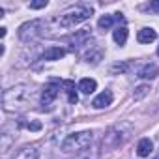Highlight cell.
Instances as JSON below:
<instances>
[{
    "mask_svg": "<svg viewBox=\"0 0 159 159\" xmlns=\"http://www.w3.org/2000/svg\"><path fill=\"white\" fill-rule=\"evenodd\" d=\"M92 38V34H90V30L88 28H84V30H79V32H75V36H71L69 38V41L73 43L71 47L75 49V47H81V45H86V41Z\"/></svg>",
    "mask_w": 159,
    "mask_h": 159,
    "instance_id": "cell-8",
    "label": "cell"
},
{
    "mask_svg": "<svg viewBox=\"0 0 159 159\" xmlns=\"http://www.w3.org/2000/svg\"><path fill=\"white\" fill-rule=\"evenodd\" d=\"M112 38H114V41H116L118 45H124V43L127 41V28H125V26H118V28H114Z\"/></svg>",
    "mask_w": 159,
    "mask_h": 159,
    "instance_id": "cell-16",
    "label": "cell"
},
{
    "mask_svg": "<svg viewBox=\"0 0 159 159\" xmlns=\"http://www.w3.org/2000/svg\"><path fill=\"white\" fill-rule=\"evenodd\" d=\"M62 88H64V92L67 94V101H69L71 105H75V103L79 101V96H77V90H75V83H73V81H64V83H62Z\"/></svg>",
    "mask_w": 159,
    "mask_h": 159,
    "instance_id": "cell-10",
    "label": "cell"
},
{
    "mask_svg": "<svg viewBox=\"0 0 159 159\" xmlns=\"http://www.w3.org/2000/svg\"><path fill=\"white\" fill-rule=\"evenodd\" d=\"M96 88H98V83L94 81V79H83V81L79 83V90H81L83 94H92Z\"/></svg>",
    "mask_w": 159,
    "mask_h": 159,
    "instance_id": "cell-15",
    "label": "cell"
},
{
    "mask_svg": "<svg viewBox=\"0 0 159 159\" xmlns=\"http://www.w3.org/2000/svg\"><path fill=\"white\" fill-rule=\"evenodd\" d=\"M98 25H99V28H101V30H109V28L114 25V15H103V17L99 19V23H98Z\"/></svg>",
    "mask_w": 159,
    "mask_h": 159,
    "instance_id": "cell-18",
    "label": "cell"
},
{
    "mask_svg": "<svg viewBox=\"0 0 159 159\" xmlns=\"http://www.w3.org/2000/svg\"><path fill=\"white\" fill-rule=\"evenodd\" d=\"M125 127H127V124H116L114 127H111L107 131L105 139H103V144L107 148H118L120 144H124L125 139L129 137V131L127 133H122V129H125Z\"/></svg>",
    "mask_w": 159,
    "mask_h": 159,
    "instance_id": "cell-5",
    "label": "cell"
},
{
    "mask_svg": "<svg viewBox=\"0 0 159 159\" xmlns=\"http://www.w3.org/2000/svg\"><path fill=\"white\" fill-rule=\"evenodd\" d=\"M157 73H159V69H157L155 64H146V66L139 71V77H140V79H155Z\"/></svg>",
    "mask_w": 159,
    "mask_h": 159,
    "instance_id": "cell-13",
    "label": "cell"
},
{
    "mask_svg": "<svg viewBox=\"0 0 159 159\" xmlns=\"http://www.w3.org/2000/svg\"><path fill=\"white\" fill-rule=\"evenodd\" d=\"M125 69H127V64H116V66L111 67L112 73H116V71H125Z\"/></svg>",
    "mask_w": 159,
    "mask_h": 159,
    "instance_id": "cell-20",
    "label": "cell"
},
{
    "mask_svg": "<svg viewBox=\"0 0 159 159\" xmlns=\"http://www.w3.org/2000/svg\"><path fill=\"white\" fill-rule=\"evenodd\" d=\"M92 139L94 135L90 131H81V133H73V135H67L64 140H62V152L66 153H79V152H84L90 144H92Z\"/></svg>",
    "mask_w": 159,
    "mask_h": 159,
    "instance_id": "cell-3",
    "label": "cell"
},
{
    "mask_svg": "<svg viewBox=\"0 0 159 159\" xmlns=\"http://www.w3.org/2000/svg\"><path fill=\"white\" fill-rule=\"evenodd\" d=\"M112 99H114L112 92H111V90H105V92H101V94L92 101V107H94V109H105V107H109V105L112 103Z\"/></svg>",
    "mask_w": 159,
    "mask_h": 159,
    "instance_id": "cell-7",
    "label": "cell"
},
{
    "mask_svg": "<svg viewBox=\"0 0 159 159\" xmlns=\"http://www.w3.org/2000/svg\"><path fill=\"white\" fill-rule=\"evenodd\" d=\"M47 26H49V23H45V21H41V19L28 21V23H25V25L19 26V38H21L23 41H26V43H28V41H34V39H38L39 36L45 34Z\"/></svg>",
    "mask_w": 159,
    "mask_h": 159,
    "instance_id": "cell-4",
    "label": "cell"
},
{
    "mask_svg": "<svg viewBox=\"0 0 159 159\" xmlns=\"http://www.w3.org/2000/svg\"><path fill=\"white\" fill-rule=\"evenodd\" d=\"M64 56H66V51H64L62 47H49V49H45L43 54H41L43 60H60V58H64Z\"/></svg>",
    "mask_w": 159,
    "mask_h": 159,
    "instance_id": "cell-9",
    "label": "cell"
},
{
    "mask_svg": "<svg viewBox=\"0 0 159 159\" xmlns=\"http://www.w3.org/2000/svg\"><path fill=\"white\" fill-rule=\"evenodd\" d=\"M148 94H150V84H140V86L135 88V92H133V99H135V101H140V99H144Z\"/></svg>",
    "mask_w": 159,
    "mask_h": 159,
    "instance_id": "cell-17",
    "label": "cell"
},
{
    "mask_svg": "<svg viewBox=\"0 0 159 159\" xmlns=\"http://www.w3.org/2000/svg\"><path fill=\"white\" fill-rule=\"evenodd\" d=\"M155 38H157V34L153 28H140L137 34L139 43H152V41H155Z\"/></svg>",
    "mask_w": 159,
    "mask_h": 159,
    "instance_id": "cell-11",
    "label": "cell"
},
{
    "mask_svg": "<svg viewBox=\"0 0 159 159\" xmlns=\"http://www.w3.org/2000/svg\"><path fill=\"white\" fill-rule=\"evenodd\" d=\"M28 129H32V131H39V129H41V124H39V122H30V124H28Z\"/></svg>",
    "mask_w": 159,
    "mask_h": 159,
    "instance_id": "cell-21",
    "label": "cell"
},
{
    "mask_svg": "<svg viewBox=\"0 0 159 159\" xmlns=\"http://www.w3.org/2000/svg\"><path fill=\"white\" fill-rule=\"evenodd\" d=\"M15 159H38L36 146H25L23 150H19V153L15 155Z\"/></svg>",
    "mask_w": 159,
    "mask_h": 159,
    "instance_id": "cell-14",
    "label": "cell"
},
{
    "mask_svg": "<svg viewBox=\"0 0 159 159\" xmlns=\"http://www.w3.org/2000/svg\"><path fill=\"white\" fill-rule=\"evenodd\" d=\"M157 54H159V47H157Z\"/></svg>",
    "mask_w": 159,
    "mask_h": 159,
    "instance_id": "cell-22",
    "label": "cell"
},
{
    "mask_svg": "<svg viewBox=\"0 0 159 159\" xmlns=\"http://www.w3.org/2000/svg\"><path fill=\"white\" fill-rule=\"evenodd\" d=\"M32 99V88L26 84H17L2 94V107L6 112H21L28 107Z\"/></svg>",
    "mask_w": 159,
    "mask_h": 159,
    "instance_id": "cell-1",
    "label": "cell"
},
{
    "mask_svg": "<svg viewBox=\"0 0 159 159\" xmlns=\"http://www.w3.org/2000/svg\"><path fill=\"white\" fill-rule=\"evenodd\" d=\"M92 13H94V10H92L90 6L81 4V6L69 8L67 11H64L62 15H58V17L51 23V26H52V30H66V28H71V26H75V25H81L83 21L90 19Z\"/></svg>",
    "mask_w": 159,
    "mask_h": 159,
    "instance_id": "cell-2",
    "label": "cell"
},
{
    "mask_svg": "<svg viewBox=\"0 0 159 159\" xmlns=\"http://www.w3.org/2000/svg\"><path fill=\"white\" fill-rule=\"evenodd\" d=\"M47 6V0H36V2H30V8L32 10H41Z\"/></svg>",
    "mask_w": 159,
    "mask_h": 159,
    "instance_id": "cell-19",
    "label": "cell"
},
{
    "mask_svg": "<svg viewBox=\"0 0 159 159\" xmlns=\"http://www.w3.org/2000/svg\"><path fill=\"white\" fill-rule=\"evenodd\" d=\"M152 152H153V142L150 139H142L137 146V155L139 157H148Z\"/></svg>",
    "mask_w": 159,
    "mask_h": 159,
    "instance_id": "cell-12",
    "label": "cell"
},
{
    "mask_svg": "<svg viewBox=\"0 0 159 159\" xmlns=\"http://www.w3.org/2000/svg\"><path fill=\"white\" fill-rule=\"evenodd\" d=\"M58 92H60V83H58V81H52L51 84H47V86L43 88V94H41V101H43V105L52 103V101L56 99Z\"/></svg>",
    "mask_w": 159,
    "mask_h": 159,
    "instance_id": "cell-6",
    "label": "cell"
}]
</instances>
